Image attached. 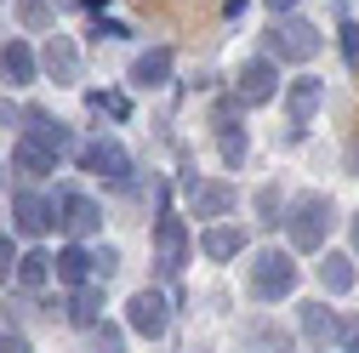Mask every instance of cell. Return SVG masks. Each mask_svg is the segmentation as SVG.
I'll return each mask as SVG.
<instances>
[{"label":"cell","mask_w":359,"mask_h":353,"mask_svg":"<svg viewBox=\"0 0 359 353\" xmlns=\"http://www.w3.org/2000/svg\"><path fill=\"white\" fill-rule=\"evenodd\" d=\"M291 285H297V262L285 251H257L251 256V296L280 302V296H291Z\"/></svg>","instance_id":"cell-2"},{"label":"cell","mask_w":359,"mask_h":353,"mask_svg":"<svg viewBox=\"0 0 359 353\" xmlns=\"http://www.w3.org/2000/svg\"><path fill=\"white\" fill-rule=\"evenodd\" d=\"M342 57L348 69H359V23H342Z\"/></svg>","instance_id":"cell-28"},{"label":"cell","mask_w":359,"mask_h":353,"mask_svg":"<svg viewBox=\"0 0 359 353\" xmlns=\"http://www.w3.org/2000/svg\"><path fill=\"white\" fill-rule=\"evenodd\" d=\"M52 274H57L63 285H86V279H92V251H80V245H63V251L52 256Z\"/></svg>","instance_id":"cell-16"},{"label":"cell","mask_w":359,"mask_h":353,"mask_svg":"<svg viewBox=\"0 0 359 353\" xmlns=\"http://www.w3.org/2000/svg\"><path fill=\"white\" fill-rule=\"evenodd\" d=\"M52 211H57V223H63L74 240H86V234H97V228H103L97 200H86V194H57V200H52Z\"/></svg>","instance_id":"cell-6"},{"label":"cell","mask_w":359,"mask_h":353,"mask_svg":"<svg viewBox=\"0 0 359 353\" xmlns=\"http://www.w3.org/2000/svg\"><path fill=\"white\" fill-rule=\"evenodd\" d=\"M189 262V228H183V216H160L154 223V268L160 274H177Z\"/></svg>","instance_id":"cell-5"},{"label":"cell","mask_w":359,"mask_h":353,"mask_svg":"<svg viewBox=\"0 0 359 353\" xmlns=\"http://www.w3.org/2000/svg\"><path fill=\"white\" fill-rule=\"evenodd\" d=\"M189 205H194V216H229L234 211V188L229 183H194L189 176Z\"/></svg>","instance_id":"cell-12"},{"label":"cell","mask_w":359,"mask_h":353,"mask_svg":"<svg viewBox=\"0 0 359 353\" xmlns=\"http://www.w3.org/2000/svg\"><path fill=\"white\" fill-rule=\"evenodd\" d=\"M12 262H18V256H12V240H6V234H0V285H6V279H12Z\"/></svg>","instance_id":"cell-31"},{"label":"cell","mask_w":359,"mask_h":353,"mask_svg":"<svg viewBox=\"0 0 359 353\" xmlns=\"http://www.w3.org/2000/svg\"><path fill=\"white\" fill-rule=\"evenodd\" d=\"M320 103H325V85H320V80H291V85H285V114H291V125H308L313 114H320Z\"/></svg>","instance_id":"cell-11"},{"label":"cell","mask_w":359,"mask_h":353,"mask_svg":"<svg viewBox=\"0 0 359 353\" xmlns=\"http://www.w3.org/2000/svg\"><path fill=\"white\" fill-rule=\"evenodd\" d=\"M331 200L325 194H302L297 205H291V216H285V223H291V245L297 251H320L325 245V234H331Z\"/></svg>","instance_id":"cell-1"},{"label":"cell","mask_w":359,"mask_h":353,"mask_svg":"<svg viewBox=\"0 0 359 353\" xmlns=\"http://www.w3.org/2000/svg\"><path fill=\"white\" fill-rule=\"evenodd\" d=\"M29 143H34V148H46L52 160L74 148V137H69V125H57V120H52L46 109H29Z\"/></svg>","instance_id":"cell-10"},{"label":"cell","mask_w":359,"mask_h":353,"mask_svg":"<svg viewBox=\"0 0 359 353\" xmlns=\"http://www.w3.org/2000/svg\"><path fill=\"white\" fill-rule=\"evenodd\" d=\"M0 353H29V342H23L18 331H6V336H0Z\"/></svg>","instance_id":"cell-32"},{"label":"cell","mask_w":359,"mask_h":353,"mask_svg":"<svg viewBox=\"0 0 359 353\" xmlns=\"http://www.w3.org/2000/svg\"><path fill=\"white\" fill-rule=\"evenodd\" d=\"M320 285H325L331 296H342V291H353V256H337V251H331V256L320 262Z\"/></svg>","instance_id":"cell-20"},{"label":"cell","mask_w":359,"mask_h":353,"mask_svg":"<svg viewBox=\"0 0 359 353\" xmlns=\"http://www.w3.org/2000/svg\"><path fill=\"white\" fill-rule=\"evenodd\" d=\"M257 211H262V223L274 228V223H280V188H262V194H257Z\"/></svg>","instance_id":"cell-25"},{"label":"cell","mask_w":359,"mask_h":353,"mask_svg":"<svg viewBox=\"0 0 359 353\" xmlns=\"http://www.w3.org/2000/svg\"><path fill=\"white\" fill-rule=\"evenodd\" d=\"M337 325L342 319H331L325 302H302V336H308V347H331L337 342Z\"/></svg>","instance_id":"cell-14"},{"label":"cell","mask_w":359,"mask_h":353,"mask_svg":"<svg viewBox=\"0 0 359 353\" xmlns=\"http://www.w3.org/2000/svg\"><path fill=\"white\" fill-rule=\"evenodd\" d=\"M40 69H46L57 85L80 80V46H74L69 34H52V40H46V52H40Z\"/></svg>","instance_id":"cell-9"},{"label":"cell","mask_w":359,"mask_h":353,"mask_svg":"<svg viewBox=\"0 0 359 353\" xmlns=\"http://www.w3.org/2000/svg\"><path fill=\"white\" fill-rule=\"evenodd\" d=\"M200 251H205L211 262H229V256L245 251V228H205V234H200Z\"/></svg>","instance_id":"cell-17"},{"label":"cell","mask_w":359,"mask_h":353,"mask_svg":"<svg viewBox=\"0 0 359 353\" xmlns=\"http://www.w3.org/2000/svg\"><path fill=\"white\" fill-rule=\"evenodd\" d=\"M46 279H52V256H46V251H29V256H18V285H23V291H40Z\"/></svg>","instance_id":"cell-22"},{"label":"cell","mask_w":359,"mask_h":353,"mask_svg":"<svg viewBox=\"0 0 359 353\" xmlns=\"http://www.w3.org/2000/svg\"><path fill=\"white\" fill-rule=\"evenodd\" d=\"M86 171H97V176H109V183H126L131 176V154L120 148V143H109V137H97V143H86Z\"/></svg>","instance_id":"cell-8"},{"label":"cell","mask_w":359,"mask_h":353,"mask_svg":"<svg viewBox=\"0 0 359 353\" xmlns=\"http://www.w3.org/2000/svg\"><path fill=\"white\" fill-rule=\"evenodd\" d=\"M337 342H342V353H359V314L337 325Z\"/></svg>","instance_id":"cell-29"},{"label":"cell","mask_w":359,"mask_h":353,"mask_svg":"<svg viewBox=\"0 0 359 353\" xmlns=\"http://www.w3.org/2000/svg\"><path fill=\"white\" fill-rule=\"evenodd\" d=\"M86 103H92V109H97V114H103V109H109V114H114V120H126V114H131V103H126V97H103V92H92V97H86Z\"/></svg>","instance_id":"cell-26"},{"label":"cell","mask_w":359,"mask_h":353,"mask_svg":"<svg viewBox=\"0 0 359 353\" xmlns=\"http://www.w3.org/2000/svg\"><path fill=\"white\" fill-rule=\"evenodd\" d=\"M165 74H171V52L165 46H154V52H143L131 63V85H165Z\"/></svg>","instance_id":"cell-18"},{"label":"cell","mask_w":359,"mask_h":353,"mask_svg":"<svg viewBox=\"0 0 359 353\" xmlns=\"http://www.w3.org/2000/svg\"><path fill=\"white\" fill-rule=\"evenodd\" d=\"M126 319H131V331H137V336H165V319H171V307H165V296L160 291H137V296H131L126 302Z\"/></svg>","instance_id":"cell-7"},{"label":"cell","mask_w":359,"mask_h":353,"mask_svg":"<svg viewBox=\"0 0 359 353\" xmlns=\"http://www.w3.org/2000/svg\"><path fill=\"white\" fill-rule=\"evenodd\" d=\"M92 336H97V353H120V331L114 325H92Z\"/></svg>","instance_id":"cell-30"},{"label":"cell","mask_w":359,"mask_h":353,"mask_svg":"<svg viewBox=\"0 0 359 353\" xmlns=\"http://www.w3.org/2000/svg\"><path fill=\"white\" fill-rule=\"evenodd\" d=\"M353 256H359V216H353Z\"/></svg>","instance_id":"cell-34"},{"label":"cell","mask_w":359,"mask_h":353,"mask_svg":"<svg viewBox=\"0 0 359 353\" xmlns=\"http://www.w3.org/2000/svg\"><path fill=\"white\" fill-rule=\"evenodd\" d=\"M12 165H18V171H23V176H46V171H57V160H52V154H46V148H34V143H29V137H23V143H18V148H12Z\"/></svg>","instance_id":"cell-21"},{"label":"cell","mask_w":359,"mask_h":353,"mask_svg":"<svg viewBox=\"0 0 359 353\" xmlns=\"http://www.w3.org/2000/svg\"><path fill=\"white\" fill-rule=\"evenodd\" d=\"M217 148H222V160H229V165H240V160H245V131H234L229 109L217 114Z\"/></svg>","instance_id":"cell-23"},{"label":"cell","mask_w":359,"mask_h":353,"mask_svg":"<svg viewBox=\"0 0 359 353\" xmlns=\"http://www.w3.org/2000/svg\"><path fill=\"white\" fill-rule=\"evenodd\" d=\"M69 319H74V325H86V331L103 325V291L80 285V291H74V302H69Z\"/></svg>","instance_id":"cell-19"},{"label":"cell","mask_w":359,"mask_h":353,"mask_svg":"<svg viewBox=\"0 0 359 353\" xmlns=\"http://www.w3.org/2000/svg\"><path fill=\"white\" fill-rule=\"evenodd\" d=\"M114 268H120V251H114V245H103V251L92 256V274H97V279H109Z\"/></svg>","instance_id":"cell-27"},{"label":"cell","mask_w":359,"mask_h":353,"mask_svg":"<svg viewBox=\"0 0 359 353\" xmlns=\"http://www.w3.org/2000/svg\"><path fill=\"white\" fill-rule=\"evenodd\" d=\"M268 52L285 57V63H308L313 52H320V29H313L308 18H280L274 29H268Z\"/></svg>","instance_id":"cell-3"},{"label":"cell","mask_w":359,"mask_h":353,"mask_svg":"<svg viewBox=\"0 0 359 353\" xmlns=\"http://www.w3.org/2000/svg\"><path fill=\"white\" fill-rule=\"evenodd\" d=\"M34 69H40V57L23 46V40H6V46H0V74H6L12 85H29Z\"/></svg>","instance_id":"cell-15"},{"label":"cell","mask_w":359,"mask_h":353,"mask_svg":"<svg viewBox=\"0 0 359 353\" xmlns=\"http://www.w3.org/2000/svg\"><path fill=\"white\" fill-rule=\"evenodd\" d=\"M274 92H280V74H274V63H268V57H251V63H240V74H234V103H245V109H262Z\"/></svg>","instance_id":"cell-4"},{"label":"cell","mask_w":359,"mask_h":353,"mask_svg":"<svg viewBox=\"0 0 359 353\" xmlns=\"http://www.w3.org/2000/svg\"><path fill=\"white\" fill-rule=\"evenodd\" d=\"M12 216H18V234H46V228L57 223L52 200H40V194H18V200H12Z\"/></svg>","instance_id":"cell-13"},{"label":"cell","mask_w":359,"mask_h":353,"mask_svg":"<svg viewBox=\"0 0 359 353\" xmlns=\"http://www.w3.org/2000/svg\"><path fill=\"white\" fill-rule=\"evenodd\" d=\"M268 6H274V12H291V6H297V0H268Z\"/></svg>","instance_id":"cell-33"},{"label":"cell","mask_w":359,"mask_h":353,"mask_svg":"<svg viewBox=\"0 0 359 353\" xmlns=\"http://www.w3.org/2000/svg\"><path fill=\"white\" fill-rule=\"evenodd\" d=\"M18 18H23V29H52L57 23V0H18Z\"/></svg>","instance_id":"cell-24"}]
</instances>
